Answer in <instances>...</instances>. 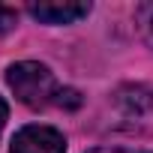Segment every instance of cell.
<instances>
[{"label":"cell","instance_id":"cell-1","mask_svg":"<svg viewBox=\"0 0 153 153\" xmlns=\"http://www.w3.org/2000/svg\"><path fill=\"white\" fill-rule=\"evenodd\" d=\"M6 84L15 93V99L24 102L27 108H45L51 102L57 105V96H60V84L54 78V72L36 60L12 63L6 69Z\"/></svg>","mask_w":153,"mask_h":153},{"label":"cell","instance_id":"cell-6","mask_svg":"<svg viewBox=\"0 0 153 153\" xmlns=\"http://www.w3.org/2000/svg\"><path fill=\"white\" fill-rule=\"evenodd\" d=\"M15 24H18V12H15L12 6H3V3H0V36L9 33Z\"/></svg>","mask_w":153,"mask_h":153},{"label":"cell","instance_id":"cell-7","mask_svg":"<svg viewBox=\"0 0 153 153\" xmlns=\"http://www.w3.org/2000/svg\"><path fill=\"white\" fill-rule=\"evenodd\" d=\"M57 105H60V108H78V105H81V96H78V90H69V87H60Z\"/></svg>","mask_w":153,"mask_h":153},{"label":"cell","instance_id":"cell-4","mask_svg":"<svg viewBox=\"0 0 153 153\" xmlns=\"http://www.w3.org/2000/svg\"><path fill=\"white\" fill-rule=\"evenodd\" d=\"M153 90H147V87H123L120 93H117V102L129 111V114H144L147 108H153V99H141V96H150Z\"/></svg>","mask_w":153,"mask_h":153},{"label":"cell","instance_id":"cell-5","mask_svg":"<svg viewBox=\"0 0 153 153\" xmlns=\"http://www.w3.org/2000/svg\"><path fill=\"white\" fill-rule=\"evenodd\" d=\"M135 24L141 30V36L153 45V3H141L135 9Z\"/></svg>","mask_w":153,"mask_h":153},{"label":"cell","instance_id":"cell-3","mask_svg":"<svg viewBox=\"0 0 153 153\" xmlns=\"http://www.w3.org/2000/svg\"><path fill=\"white\" fill-rule=\"evenodd\" d=\"M27 12L42 24H75L90 15V3H30Z\"/></svg>","mask_w":153,"mask_h":153},{"label":"cell","instance_id":"cell-8","mask_svg":"<svg viewBox=\"0 0 153 153\" xmlns=\"http://www.w3.org/2000/svg\"><path fill=\"white\" fill-rule=\"evenodd\" d=\"M90 153H147V150H138V147H96Z\"/></svg>","mask_w":153,"mask_h":153},{"label":"cell","instance_id":"cell-2","mask_svg":"<svg viewBox=\"0 0 153 153\" xmlns=\"http://www.w3.org/2000/svg\"><path fill=\"white\" fill-rule=\"evenodd\" d=\"M9 153H66V138L54 126L30 123L12 135Z\"/></svg>","mask_w":153,"mask_h":153},{"label":"cell","instance_id":"cell-9","mask_svg":"<svg viewBox=\"0 0 153 153\" xmlns=\"http://www.w3.org/2000/svg\"><path fill=\"white\" fill-rule=\"evenodd\" d=\"M6 117H9V108H6L3 99H0V132H3V126H6Z\"/></svg>","mask_w":153,"mask_h":153}]
</instances>
